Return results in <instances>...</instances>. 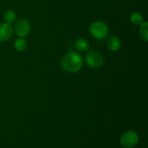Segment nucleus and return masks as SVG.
<instances>
[{"mask_svg": "<svg viewBox=\"0 0 148 148\" xmlns=\"http://www.w3.org/2000/svg\"><path fill=\"white\" fill-rule=\"evenodd\" d=\"M83 64V59L76 52H70L63 57L61 61L62 69L68 72H77Z\"/></svg>", "mask_w": 148, "mask_h": 148, "instance_id": "obj_1", "label": "nucleus"}, {"mask_svg": "<svg viewBox=\"0 0 148 148\" xmlns=\"http://www.w3.org/2000/svg\"><path fill=\"white\" fill-rule=\"evenodd\" d=\"M90 34L98 39H103L108 36V27L104 22L95 21L90 25L89 27Z\"/></svg>", "mask_w": 148, "mask_h": 148, "instance_id": "obj_2", "label": "nucleus"}, {"mask_svg": "<svg viewBox=\"0 0 148 148\" xmlns=\"http://www.w3.org/2000/svg\"><path fill=\"white\" fill-rule=\"evenodd\" d=\"M130 21L134 25H140L144 22V18L140 13L134 12L131 14Z\"/></svg>", "mask_w": 148, "mask_h": 148, "instance_id": "obj_10", "label": "nucleus"}, {"mask_svg": "<svg viewBox=\"0 0 148 148\" xmlns=\"http://www.w3.org/2000/svg\"><path fill=\"white\" fill-rule=\"evenodd\" d=\"M75 48L79 51H86L89 49V43L86 39L79 38L75 42Z\"/></svg>", "mask_w": 148, "mask_h": 148, "instance_id": "obj_8", "label": "nucleus"}, {"mask_svg": "<svg viewBox=\"0 0 148 148\" xmlns=\"http://www.w3.org/2000/svg\"><path fill=\"white\" fill-rule=\"evenodd\" d=\"M16 17H17V14H16L14 10H7L4 14V20L7 23H12L15 21Z\"/></svg>", "mask_w": 148, "mask_h": 148, "instance_id": "obj_11", "label": "nucleus"}, {"mask_svg": "<svg viewBox=\"0 0 148 148\" xmlns=\"http://www.w3.org/2000/svg\"><path fill=\"white\" fill-rule=\"evenodd\" d=\"M12 27L9 23H4L0 24V42L8 40L13 34Z\"/></svg>", "mask_w": 148, "mask_h": 148, "instance_id": "obj_6", "label": "nucleus"}, {"mask_svg": "<svg viewBox=\"0 0 148 148\" xmlns=\"http://www.w3.org/2000/svg\"><path fill=\"white\" fill-rule=\"evenodd\" d=\"M148 23L147 22L144 21L141 25H140V35L141 38L145 41L148 40V31H147Z\"/></svg>", "mask_w": 148, "mask_h": 148, "instance_id": "obj_12", "label": "nucleus"}, {"mask_svg": "<svg viewBox=\"0 0 148 148\" xmlns=\"http://www.w3.org/2000/svg\"><path fill=\"white\" fill-rule=\"evenodd\" d=\"M107 46L110 50L113 51H117L121 48V40L116 36H111L107 41Z\"/></svg>", "mask_w": 148, "mask_h": 148, "instance_id": "obj_7", "label": "nucleus"}, {"mask_svg": "<svg viewBox=\"0 0 148 148\" xmlns=\"http://www.w3.org/2000/svg\"><path fill=\"white\" fill-rule=\"evenodd\" d=\"M87 64L92 68H98L103 64L104 59L101 53L95 51H90L85 56Z\"/></svg>", "mask_w": 148, "mask_h": 148, "instance_id": "obj_4", "label": "nucleus"}, {"mask_svg": "<svg viewBox=\"0 0 148 148\" xmlns=\"http://www.w3.org/2000/svg\"><path fill=\"white\" fill-rule=\"evenodd\" d=\"M14 31L16 35L20 38L27 36L30 31V25L28 20L26 19L18 20L14 25Z\"/></svg>", "mask_w": 148, "mask_h": 148, "instance_id": "obj_5", "label": "nucleus"}, {"mask_svg": "<svg viewBox=\"0 0 148 148\" xmlns=\"http://www.w3.org/2000/svg\"><path fill=\"white\" fill-rule=\"evenodd\" d=\"M27 41L23 38H19L15 40L14 43V47L17 51H23L27 48Z\"/></svg>", "mask_w": 148, "mask_h": 148, "instance_id": "obj_9", "label": "nucleus"}, {"mask_svg": "<svg viewBox=\"0 0 148 148\" xmlns=\"http://www.w3.org/2000/svg\"><path fill=\"white\" fill-rule=\"evenodd\" d=\"M138 134L132 130H130L121 135L120 143L122 147L125 148H132L136 145L138 143Z\"/></svg>", "mask_w": 148, "mask_h": 148, "instance_id": "obj_3", "label": "nucleus"}]
</instances>
